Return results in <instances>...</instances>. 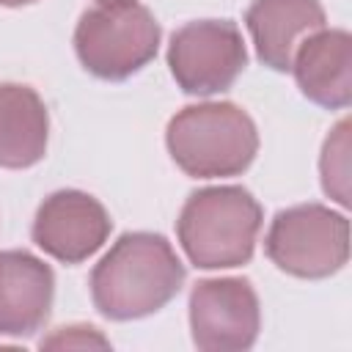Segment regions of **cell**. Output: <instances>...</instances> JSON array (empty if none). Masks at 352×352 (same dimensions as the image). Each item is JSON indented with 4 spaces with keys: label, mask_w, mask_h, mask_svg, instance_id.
Listing matches in <instances>:
<instances>
[{
    "label": "cell",
    "mask_w": 352,
    "mask_h": 352,
    "mask_svg": "<svg viewBox=\"0 0 352 352\" xmlns=\"http://www.w3.org/2000/svg\"><path fill=\"white\" fill-rule=\"evenodd\" d=\"M258 58L275 69H292L297 47L324 28V8L319 0H253L245 14Z\"/></svg>",
    "instance_id": "obj_10"
},
{
    "label": "cell",
    "mask_w": 352,
    "mask_h": 352,
    "mask_svg": "<svg viewBox=\"0 0 352 352\" xmlns=\"http://www.w3.org/2000/svg\"><path fill=\"white\" fill-rule=\"evenodd\" d=\"M41 346L47 349H107L110 341L96 330V327H85V324H72V327H58L50 338L41 341Z\"/></svg>",
    "instance_id": "obj_14"
},
{
    "label": "cell",
    "mask_w": 352,
    "mask_h": 352,
    "mask_svg": "<svg viewBox=\"0 0 352 352\" xmlns=\"http://www.w3.org/2000/svg\"><path fill=\"white\" fill-rule=\"evenodd\" d=\"M272 264L297 278H327L349 258V223L322 204H302L275 214L267 239Z\"/></svg>",
    "instance_id": "obj_5"
},
{
    "label": "cell",
    "mask_w": 352,
    "mask_h": 352,
    "mask_svg": "<svg viewBox=\"0 0 352 352\" xmlns=\"http://www.w3.org/2000/svg\"><path fill=\"white\" fill-rule=\"evenodd\" d=\"M99 6H124V3H135V0H96Z\"/></svg>",
    "instance_id": "obj_15"
},
{
    "label": "cell",
    "mask_w": 352,
    "mask_h": 352,
    "mask_svg": "<svg viewBox=\"0 0 352 352\" xmlns=\"http://www.w3.org/2000/svg\"><path fill=\"white\" fill-rule=\"evenodd\" d=\"M300 91L322 107H346L352 99V38L346 30L311 33L292 58Z\"/></svg>",
    "instance_id": "obj_11"
},
{
    "label": "cell",
    "mask_w": 352,
    "mask_h": 352,
    "mask_svg": "<svg viewBox=\"0 0 352 352\" xmlns=\"http://www.w3.org/2000/svg\"><path fill=\"white\" fill-rule=\"evenodd\" d=\"M248 63L242 33L228 19L187 22L170 36L168 66L182 91L209 96L231 88Z\"/></svg>",
    "instance_id": "obj_6"
},
{
    "label": "cell",
    "mask_w": 352,
    "mask_h": 352,
    "mask_svg": "<svg viewBox=\"0 0 352 352\" xmlns=\"http://www.w3.org/2000/svg\"><path fill=\"white\" fill-rule=\"evenodd\" d=\"M50 118L41 96L19 82L0 85V165L28 168L47 151Z\"/></svg>",
    "instance_id": "obj_12"
},
{
    "label": "cell",
    "mask_w": 352,
    "mask_h": 352,
    "mask_svg": "<svg viewBox=\"0 0 352 352\" xmlns=\"http://www.w3.org/2000/svg\"><path fill=\"white\" fill-rule=\"evenodd\" d=\"M261 324L258 297L245 278H206L190 294V327L198 349H248Z\"/></svg>",
    "instance_id": "obj_7"
},
{
    "label": "cell",
    "mask_w": 352,
    "mask_h": 352,
    "mask_svg": "<svg viewBox=\"0 0 352 352\" xmlns=\"http://www.w3.org/2000/svg\"><path fill=\"white\" fill-rule=\"evenodd\" d=\"M173 162L198 179L242 173L258 148L253 118L231 102L190 104L168 124Z\"/></svg>",
    "instance_id": "obj_2"
},
{
    "label": "cell",
    "mask_w": 352,
    "mask_h": 352,
    "mask_svg": "<svg viewBox=\"0 0 352 352\" xmlns=\"http://www.w3.org/2000/svg\"><path fill=\"white\" fill-rule=\"evenodd\" d=\"M55 292L52 270L25 253H0V336H33L50 316Z\"/></svg>",
    "instance_id": "obj_9"
},
{
    "label": "cell",
    "mask_w": 352,
    "mask_h": 352,
    "mask_svg": "<svg viewBox=\"0 0 352 352\" xmlns=\"http://www.w3.org/2000/svg\"><path fill=\"white\" fill-rule=\"evenodd\" d=\"M160 47V25L146 6H99L80 16L74 50L80 63L102 80L140 72Z\"/></svg>",
    "instance_id": "obj_4"
},
{
    "label": "cell",
    "mask_w": 352,
    "mask_h": 352,
    "mask_svg": "<svg viewBox=\"0 0 352 352\" xmlns=\"http://www.w3.org/2000/svg\"><path fill=\"white\" fill-rule=\"evenodd\" d=\"M261 206L242 187H206L187 198L179 214V242L204 270L239 267L253 256Z\"/></svg>",
    "instance_id": "obj_3"
},
{
    "label": "cell",
    "mask_w": 352,
    "mask_h": 352,
    "mask_svg": "<svg viewBox=\"0 0 352 352\" xmlns=\"http://www.w3.org/2000/svg\"><path fill=\"white\" fill-rule=\"evenodd\" d=\"M110 234L104 206L80 190H58L36 212L33 242L63 264H80L96 253Z\"/></svg>",
    "instance_id": "obj_8"
},
{
    "label": "cell",
    "mask_w": 352,
    "mask_h": 352,
    "mask_svg": "<svg viewBox=\"0 0 352 352\" xmlns=\"http://www.w3.org/2000/svg\"><path fill=\"white\" fill-rule=\"evenodd\" d=\"M184 283V264L160 234H124L91 272L94 305L107 319H140L170 302Z\"/></svg>",
    "instance_id": "obj_1"
},
{
    "label": "cell",
    "mask_w": 352,
    "mask_h": 352,
    "mask_svg": "<svg viewBox=\"0 0 352 352\" xmlns=\"http://www.w3.org/2000/svg\"><path fill=\"white\" fill-rule=\"evenodd\" d=\"M322 187L341 206H349V121L344 118L322 148Z\"/></svg>",
    "instance_id": "obj_13"
},
{
    "label": "cell",
    "mask_w": 352,
    "mask_h": 352,
    "mask_svg": "<svg viewBox=\"0 0 352 352\" xmlns=\"http://www.w3.org/2000/svg\"><path fill=\"white\" fill-rule=\"evenodd\" d=\"M28 3H36V0H0V6H28Z\"/></svg>",
    "instance_id": "obj_16"
}]
</instances>
